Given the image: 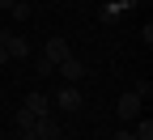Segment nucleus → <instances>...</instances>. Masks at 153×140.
I'll return each instance as SVG.
<instances>
[{
	"label": "nucleus",
	"mask_w": 153,
	"mask_h": 140,
	"mask_svg": "<svg viewBox=\"0 0 153 140\" xmlns=\"http://www.w3.org/2000/svg\"><path fill=\"white\" fill-rule=\"evenodd\" d=\"M111 140H136V132H115Z\"/></svg>",
	"instance_id": "9d476101"
},
{
	"label": "nucleus",
	"mask_w": 153,
	"mask_h": 140,
	"mask_svg": "<svg viewBox=\"0 0 153 140\" xmlns=\"http://www.w3.org/2000/svg\"><path fill=\"white\" fill-rule=\"evenodd\" d=\"M30 55V43L22 34H9V30H0V64H9V59H26Z\"/></svg>",
	"instance_id": "f257e3e1"
},
{
	"label": "nucleus",
	"mask_w": 153,
	"mask_h": 140,
	"mask_svg": "<svg viewBox=\"0 0 153 140\" xmlns=\"http://www.w3.org/2000/svg\"><path fill=\"white\" fill-rule=\"evenodd\" d=\"M9 13L17 17V21H30V17H34V9L26 4V0H13V4H9Z\"/></svg>",
	"instance_id": "6e6552de"
},
{
	"label": "nucleus",
	"mask_w": 153,
	"mask_h": 140,
	"mask_svg": "<svg viewBox=\"0 0 153 140\" xmlns=\"http://www.w3.org/2000/svg\"><path fill=\"white\" fill-rule=\"evenodd\" d=\"M68 55H72V47H68L64 34H55V38H47V43H43V59H47L51 68L60 64V59H68Z\"/></svg>",
	"instance_id": "7ed1b4c3"
},
{
	"label": "nucleus",
	"mask_w": 153,
	"mask_h": 140,
	"mask_svg": "<svg viewBox=\"0 0 153 140\" xmlns=\"http://www.w3.org/2000/svg\"><path fill=\"white\" fill-rule=\"evenodd\" d=\"M140 106H145V102H140V98L132 93V89H128V93H119V102H115L119 119H128V123H132V119H140Z\"/></svg>",
	"instance_id": "423d86ee"
},
{
	"label": "nucleus",
	"mask_w": 153,
	"mask_h": 140,
	"mask_svg": "<svg viewBox=\"0 0 153 140\" xmlns=\"http://www.w3.org/2000/svg\"><path fill=\"white\" fill-rule=\"evenodd\" d=\"M132 93H136V98H140V102H145V98L153 93V81H149V76H140V81H136V85H132Z\"/></svg>",
	"instance_id": "1a4fd4ad"
},
{
	"label": "nucleus",
	"mask_w": 153,
	"mask_h": 140,
	"mask_svg": "<svg viewBox=\"0 0 153 140\" xmlns=\"http://www.w3.org/2000/svg\"><path fill=\"white\" fill-rule=\"evenodd\" d=\"M51 102H55V106H60L64 115H76V110H81V102H85V98H81V89H76V85H64L60 93H55V98H51Z\"/></svg>",
	"instance_id": "20e7f679"
},
{
	"label": "nucleus",
	"mask_w": 153,
	"mask_h": 140,
	"mask_svg": "<svg viewBox=\"0 0 153 140\" xmlns=\"http://www.w3.org/2000/svg\"><path fill=\"white\" fill-rule=\"evenodd\" d=\"M9 4H13V0H0V9H9Z\"/></svg>",
	"instance_id": "9b49d317"
},
{
	"label": "nucleus",
	"mask_w": 153,
	"mask_h": 140,
	"mask_svg": "<svg viewBox=\"0 0 153 140\" xmlns=\"http://www.w3.org/2000/svg\"><path fill=\"white\" fill-rule=\"evenodd\" d=\"M55 72L64 76V85H76V81L85 76V64H81L76 55H68V59H60V64H55Z\"/></svg>",
	"instance_id": "39448f33"
},
{
	"label": "nucleus",
	"mask_w": 153,
	"mask_h": 140,
	"mask_svg": "<svg viewBox=\"0 0 153 140\" xmlns=\"http://www.w3.org/2000/svg\"><path fill=\"white\" fill-rule=\"evenodd\" d=\"M22 110H30L34 119H38V115H51V98H47V93H30Z\"/></svg>",
	"instance_id": "0eeeda50"
},
{
	"label": "nucleus",
	"mask_w": 153,
	"mask_h": 140,
	"mask_svg": "<svg viewBox=\"0 0 153 140\" xmlns=\"http://www.w3.org/2000/svg\"><path fill=\"white\" fill-rule=\"evenodd\" d=\"M60 136H64V127L55 115H38L34 127H30V140H60Z\"/></svg>",
	"instance_id": "f03ea898"
}]
</instances>
